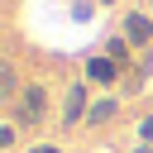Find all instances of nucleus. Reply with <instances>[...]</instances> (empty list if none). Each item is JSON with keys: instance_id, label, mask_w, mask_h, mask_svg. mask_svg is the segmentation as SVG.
<instances>
[{"instance_id": "6e6552de", "label": "nucleus", "mask_w": 153, "mask_h": 153, "mask_svg": "<svg viewBox=\"0 0 153 153\" xmlns=\"http://www.w3.org/2000/svg\"><path fill=\"white\" fill-rule=\"evenodd\" d=\"M10 143H14V129H10V124H0V153H5Z\"/></svg>"}, {"instance_id": "1a4fd4ad", "label": "nucleus", "mask_w": 153, "mask_h": 153, "mask_svg": "<svg viewBox=\"0 0 153 153\" xmlns=\"http://www.w3.org/2000/svg\"><path fill=\"white\" fill-rule=\"evenodd\" d=\"M143 139H148V143H153V115H148V120H143Z\"/></svg>"}, {"instance_id": "9d476101", "label": "nucleus", "mask_w": 153, "mask_h": 153, "mask_svg": "<svg viewBox=\"0 0 153 153\" xmlns=\"http://www.w3.org/2000/svg\"><path fill=\"white\" fill-rule=\"evenodd\" d=\"M29 153H57V148H53V143H43V148H29Z\"/></svg>"}, {"instance_id": "20e7f679", "label": "nucleus", "mask_w": 153, "mask_h": 153, "mask_svg": "<svg viewBox=\"0 0 153 153\" xmlns=\"http://www.w3.org/2000/svg\"><path fill=\"white\" fill-rule=\"evenodd\" d=\"M86 76L91 81H115V57H91L86 62Z\"/></svg>"}, {"instance_id": "7ed1b4c3", "label": "nucleus", "mask_w": 153, "mask_h": 153, "mask_svg": "<svg viewBox=\"0 0 153 153\" xmlns=\"http://www.w3.org/2000/svg\"><path fill=\"white\" fill-rule=\"evenodd\" d=\"M81 115H86V86H72V91H67V110H62V120L76 124Z\"/></svg>"}, {"instance_id": "f03ea898", "label": "nucleus", "mask_w": 153, "mask_h": 153, "mask_svg": "<svg viewBox=\"0 0 153 153\" xmlns=\"http://www.w3.org/2000/svg\"><path fill=\"white\" fill-rule=\"evenodd\" d=\"M43 105H48L43 86H29V91H24V110H19V120H38V115H43Z\"/></svg>"}, {"instance_id": "0eeeda50", "label": "nucleus", "mask_w": 153, "mask_h": 153, "mask_svg": "<svg viewBox=\"0 0 153 153\" xmlns=\"http://www.w3.org/2000/svg\"><path fill=\"white\" fill-rule=\"evenodd\" d=\"M105 48H110V57H115V62H124V38H110Z\"/></svg>"}, {"instance_id": "9b49d317", "label": "nucleus", "mask_w": 153, "mask_h": 153, "mask_svg": "<svg viewBox=\"0 0 153 153\" xmlns=\"http://www.w3.org/2000/svg\"><path fill=\"white\" fill-rule=\"evenodd\" d=\"M139 153H153V148H139Z\"/></svg>"}, {"instance_id": "39448f33", "label": "nucleus", "mask_w": 153, "mask_h": 153, "mask_svg": "<svg viewBox=\"0 0 153 153\" xmlns=\"http://www.w3.org/2000/svg\"><path fill=\"white\" fill-rule=\"evenodd\" d=\"M110 115H115V100H100V105H91V110H86V120H91V124H105Z\"/></svg>"}, {"instance_id": "f257e3e1", "label": "nucleus", "mask_w": 153, "mask_h": 153, "mask_svg": "<svg viewBox=\"0 0 153 153\" xmlns=\"http://www.w3.org/2000/svg\"><path fill=\"white\" fill-rule=\"evenodd\" d=\"M124 38H129V43H148V38H153V19H148V14H129V19H124Z\"/></svg>"}, {"instance_id": "423d86ee", "label": "nucleus", "mask_w": 153, "mask_h": 153, "mask_svg": "<svg viewBox=\"0 0 153 153\" xmlns=\"http://www.w3.org/2000/svg\"><path fill=\"white\" fill-rule=\"evenodd\" d=\"M14 96V67H0V100Z\"/></svg>"}]
</instances>
